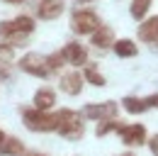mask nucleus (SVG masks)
<instances>
[{"instance_id": "8", "label": "nucleus", "mask_w": 158, "mask_h": 156, "mask_svg": "<svg viewBox=\"0 0 158 156\" xmlns=\"http://www.w3.org/2000/svg\"><path fill=\"white\" fill-rule=\"evenodd\" d=\"M61 54H63V61L66 63H71V66H83V63H88V49L80 44V41H68L63 49H61Z\"/></svg>"}, {"instance_id": "12", "label": "nucleus", "mask_w": 158, "mask_h": 156, "mask_svg": "<svg viewBox=\"0 0 158 156\" xmlns=\"http://www.w3.org/2000/svg\"><path fill=\"white\" fill-rule=\"evenodd\" d=\"M139 39L146 41V44H156L158 41V15L143 20V22L139 24Z\"/></svg>"}, {"instance_id": "20", "label": "nucleus", "mask_w": 158, "mask_h": 156, "mask_svg": "<svg viewBox=\"0 0 158 156\" xmlns=\"http://www.w3.org/2000/svg\"><path fill=\"white\" fill-rule=\"evenodd\" d=\"M63 63H66V61H63V54H61V51H54V54H49V56H46V66H49V71H51V73H54V71H59Z\"/></svg>"}, {"instance_id": "15", "label": "nucleus", "mask_w": 158, "mask_h": 156, "mask_svg": "<svg viewBox=\"0 0 158 156\" xmlns=\"http://www.w3.org/2000/svg\"><path fill=\"white\" fill-rule=\"evenodd\" d=\"M112 49H114V54H117L119 58H131V56H136V41H131V39H117Z\"/></svg>"}, {"instance_id": "6", "label": "nucleus", "mask_w": 158, "mask_h": 156, "mask_svg": "<svg viewBox=\"0 0 158 156\" xmlns=\"http://www.w3.org/2000/svg\"><path fill=\"white\" fill-rule=\"evenodd\" d=\"M17 66H20V71H24V73H29L34 78H46L51 73L49 66H46V56L39 54V51H27L24 56H20Z\"/></svg>"}, {"instance_id": "16", "label": "nucleus", "mask_w": 158, "mask_h": 156, "mask_svg": "<svg viewBox=\"0 0 158 156\" xmlns=\"http://www.w3.org/2000/svg\"><path fill=\"white\" fill-rule=\"evenodd\" d=\"M122 107H124L129 115H141V112H146V110H148V107H146V102H143V98H134V95L122 98Z\"/></svg>"}, {"instance_id": "19", "label": "nucleus", "mask_w": 158, "mask_h": 156, "mask_svg": "<svg viewBox=\"0 0 158 156\" xmlns=\"http://www.w3.org/2000/svg\"><path fill=\"white\" fill-rule=\"evenodd\" d=\"M117 129H119V122H117V119H107V122H98L95 134L105 136V134H110V132H117Z\"/></svg>"}, {"instance_id": "13", "label": "nucleus", "mask_w": 158, "mask_h": 156, "mask_svg": "<svg viewBox=\"0 0 158 156\" xmlns=\"http://www.w3.org/2000/svg\"><path fill=\"white\" fill-rule=\"evenodd\" d=\"M54 102H56V93L51 88H39L34 93V107L41 110V112H49L54 107Z\"/></svg>"}, {"instance_id": "23", "label": "nucleus", "mask_w": 158, "mask_h": 156, "mask_svg": "<svg viewBox=\"0 0 158 156\" xmlns=\"http://www.w3.org/2000/svg\"><path fill=\"white\" fill-rule=\"evenodd\" d=\"M5 2H7V5H22L24 0H5Z\"/></svg>"}, {"instance_id": "9", "label": "nucleus", "mask_w": 158, "mask_h": 156, "mask_svg": "<svg viewBox=\"0 0 158 156\" xmlns=\"http://www.w3.org/2000/svg\"><path fill=\"white\" fill-rule=\"evenodd\" d=\"M83 85H85V78H83V73H80L78 68H76V71L63 73V76H61V80H59V88L66 93V95H80Z\"/></svg>"}, {"instance_id": "17", "label": "nucleus", "mask_w": 158, "mask_h": 156, "mask_svg": "<svg viewBox=\"0 0 158 156\" xmlns=\"http://www.w3.org/2000/svg\"><path fill=\"white\" fill-rule=\"evenodd\" d=\"M148 7H151V0H131V5H129V15L139 22V20L146 17Z\"/></svg>"}, {"instance_id": "4", "label": "nucleus", "mask_w": 158, "mask_h": 156, "mask_svg": "<svg viewBox=\"0 0 158 156\" xmlns=\"http://www.w3.org/2000/svg\"><path fill=\"white\" fill-rule=\"evenodd\" d=\"M83 119H95V122H107V119H117L119 117V105L114 100H105V102H88L80 110Z\"/></svg>"}, {"instance_id": "5", "label": "nucleus", "mask_w": 158, "mask_h": 156, "mask_svg": "<svg viewBox=\"0 0 158 156\" xmlns=\"http://www.w3.org/2000/svg\"><path fill=\"white\" fill-rule=\"evenodd\" d=\"M100 17L98 12H93V10H76L73 15H71V29L76 32V34H95L100 29Z\"/></svg>"}, {"instance_id": "2", "label": "nucleus", "mask_w": 158, "mask_h": 156, "mask_svg": "<svg viewBox=\"0 0 158 156\" xmlns=\"http://www.w3.org/2000/svg\"><path fill=\"white\" fill-rule=\"evenodd\" d=\"M56 119H59L56 132L63 139H68V141H80L83 139V134H85V119H83L80 112L71 110V107H63V110L56 112Z\"/></svg>"}, {"instance_id": "14", "label": "nucleus", "mask_w": 158, "mask_h": 156, "mask_svg": "<svg viewBox=\"0 0 158 156\" xmlns=\"http://www.w3.org/2000/svg\"><path fill=\"white\" fill-rule=\"evenodd\" d=\"M24 154V144H22L17 136H5L0 141V156H22Z\"/></svg>"}, {"instance_id": "26", "label": "nucleus", "mask_w": 158, "mask_h": 156, "mask_svg": "<svg viewBox=\"0 0 158 156\" xmlns=\"http://www.w3.org/2000/svg\"><path fill=\"white\" fill-rule=\"evenodd\" d=\"M22 156H39V154H22Z\"/></svg>"}, {"instance_id": "22", "label": "nucleus", "mask_w": 158, "mask_h": 156, "mask_svg": "<svg viewBox=\"0 0 158 156\" xmlns=\"http://www.w3.org/2000/svg\"><path fill=\"white\" fill-rule=\"evenodd\" d=\"M143 102H146V107H156L158 110V93H153V95L143 98Z\"/></svg>"}, {"instance_id": "21", "label": "nucleus", "mask_w": 158, "mask_h": 156, "mask_svg": "<svg viewBox=\"0 0 158 156\" xmlns=\"http://www.w3.org/2000/svg\"><path fill=\"white\" fill-rule=\"evenodd\" d=\"M146 144H148V149H151V154H153V156H158V134L148 136V139H146Z\"/></svg>"}, {"instance_id": "7", "label": "nucleus", "mask_w": 158, "mask_h": 156, "mask_svg": "<svg viewBox=\"0 0 158 156\" xmlns=\"http://www.w3.org/2000/svg\"><path fill=\"white\" fill-rule=\"evenodd\" d=\"M119 139H122V144L124 146H141V144H146V139H148V134H146V127L143 124H119L117 129Z\"/></svg>"}, {"instance_id": "1", "label": "nucleus", "mask_w": 158, "mask_h": 156, "mask_svg": "<svg viewBox=\"0 0 158 156\" xmlns=\"http://www.w3.org/2000/svg\"><path fill=\"white\" fill-rule=\"evenodd\" d=\"M37 22L29 17V15H20L15 20H5L0 22V49L10 51V49H17V46H24L29 34L34 32Z\"/></svg>"}, {"instance_id": "28", "label": "nucleus", "mask_w": 158, "mask_h": 156, "mask_svg": "<svg viewBox=\"0 0 158 156\" xmlns=\"http://www.w3.org/2000/svg\"><path fill=\"white\" fill-rule=\"evenodd\" d=\"M39 156H44V154H39Z\"/></svg>"}, {"instance_id": "10", "label": "nucleus", "mask_w": 158, "mask_h": 156, "mask_svg": "<svg viewBox=\"0 0 158 156\" xmlns=\"http://www.w3.org/2000/svg\"><path fill=\"white\" fill-rule=\"evenodd\" d=\"M63 10H66V2L63 0H39L37 17L39 20H56Z\"/></svg>"}, {"instance_id": "25", "label": "nucleus", "mask_w": 158, "mask_h": 156, "mask_svg": "<svg viewBox=\"0 0 158 156\" xmlns=\"http://www.w3.org/2000/svg\"><path fill=\"white\" fill-rule=\"evenodd\" d=\"M5 136H7V134H5V132H2V129H0V141H2V139H5Z\"/></svg>"}, {"instance_id": "18", "label": "nucleus", "mask_w": 158, "mask_h": 156, "mask_svg": "<svg viewBox=\"0 0 158 156\" xmlns=\"http://www.w3.org/2000/svg\"><path fill=\"white\" fill-rule=\"evenodd\" d=\"M83 78H85V83H90V85H98V88H102L107 80H105V76L100 73L95 66H88L85 71H83Z\"/></svg>"}, {"instance_id": "11", "label": "nucleus", "mask_w": 158, "mask_h": 156, "mask_svg": "<svg viewBox=\"0 0 158 156\" xmlns=\"http://www.w3.org/2000/svg\"><path fill=\"white\" fill-rule=\"evenodd\" d=\"M90 41H93V46L95 49H112L114 46V32H112V27H107V24H100V29L95 34H90Z\"/></svg>"}, {"instance_id": "3", "label": "nucleus", "mask_w": 158, "mask_h": 156, "mask_svg": "<svg viewBox=\"0 0 158 156\" xmlns=\"http://www.w3.org/2000/svg\"><path fill=\"white\" fill-rule=\"evenodd\" d=\"M22 124L29 132H56L59 119L51 112H41L37 107H22Z\"/></svg>"}, {"instance_id": "27", "label": "nucleus", "mask_w": 158, "mask_h": 156, "mask_svg": "<svg viewBox=\"0 0 158 156\" xmlns=\"http://www.w3.org/2000/svg\"><path fill=\"white\" fill-rule=\"evenodd\" d=\"M80 2H85V0H80Z\"/></svg>"}, {"instance_id": "24", "label": "nucleus", "mask_w": 158, "mask_h": 156, "mask_svg": "<svg viewBox=\"0 0 158 156\" xmlns=\"http://www.w3.org/2000/svg\"><path fill=\"white\" fill-rule=\"evenodd\" d=\"M119 156H136V154H131V151H124V154H119Z\"/></svg>"}]
</instances>
